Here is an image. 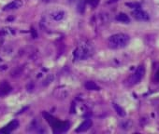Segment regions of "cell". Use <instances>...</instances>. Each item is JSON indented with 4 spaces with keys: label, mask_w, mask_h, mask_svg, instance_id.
<instances>
[{
    "label": "cell",
    "mask_w": 159,
    "mask_h": 134,
    "mask_svg": "<svg viewBox=\"0 0 159 134\" xmlns=\"http://www.w3.org/2000/svg\"><path fill=\"white\" fill-rule=\"evenodd\" d=\"M144 74H145V69L142 65L139 66L138 68L136 69V71L134 72V74L129 77L128 79V84L130 86H133V85H136L138 84L141 79L142 77H144Z\"/></svg>",
    "instance_id": "3"
},
{
    "label": "cell",
    "mask_w": 159,
    "mask_h": 134,
    "mask_svg": "<svg viewBox=\"0 0 159 134\" xmlns=\"http://www.w3.org/2000/svg\"><path fill=\"white\" fill-rule=\"evenodd\" d=\"M92 120L91 119H86V120H84L81 125H80L79 127H78V128L76 129V132H84V131H86V130H88L91 127H92Z\"/></svg>",
    "instance_id": "7"
},
{
    "label": "cell",
    "mask_w": 159,
    "mask_h": 134,
    "mask_svg": "<svg viewBox=\"0 0 159 134\" xmlns=\"http://www.w3.org/2000/svg\"><path fill=\"white\" fill-rule=\"evenodd\" d=\"M78 10H79V11L81 12V13L84 12V0H81V1L79 2V4H78Z\"/></svg>",
    "instance_id": "13"
},
{
    "label": "cell",
    "mask_w": 159,
    "mask_h": 134,
    "mask_svg": "<svg viewBox=\"0 0 159 134\" xmlns=\"http://www.w3.org/2000/svg\"><path fill=\"white\" fill-rule=\"evenodd\" d=\"M116 20L120 23H128L130 22V19L129 17L125 14V13H119L117 16H116Z\"/></svg>",
    "instance_id": "10"
},
{
    "label": "cell",
    "mask_w": 159,
    "mask_h": 134,
    "mask_svg": "<svg viewBox=\"0 0 159 134\" xmlns=\"http://www.w3.org/2000/svg\"><path fill=\"white\" fill-rule=\"evenodd\" d=\"M52 19H53L54 21L59 22V21H61V20L64 19V17H65V12H64L63 10L55 11V12H53V13L52 14Z\"/></svg>",
    "instance_id": "9"
},
{
    "label": "cell",
    "mask_w": 159,
    "mask_h": 134,
    "mask_svg": "<svg viewBox=\"0 0 159 134\" xmlns=\"http://www.w3.org/2000/svg\"><path fill=\"white\" fill-rule=\"evenodd\" d=\"M18 126H19V122L17 120H13L9 125H7L4 128L0 129V133H11L12 130L17 128Z\"/></svg>",
    "instance_id": "6"
},
{
    "label": "cell",
    "mask_w": 159,
    "mask_h": 134,
    "mask_svg": "<svg viewBox=\"0 0 159 134\" xmlns=\"http://www.w3.org/2000/svg\"><path fill=\"white\" fill-rule=\"evenodd\" d=\"M116 1H118V0H111L110 3H113V2H116Z\"/></svg>",
    "instance_id": "16"
},
{
    "label": "cell",
    "mask_w": 159,
    "mask_h": 134,
    "mask_svg": "<svg viewBox=\"0 0 159 134\" xmlns=\"http://www.w3.org/2000/svg\"><path fill=\"white\" fill-rule=\"evenodd\" d=\"M132 16L137 20V21H139V22H146L149 20V15L144 11L142 10L141 9L138 8V9H135L133 11H132Z\"/></svg>",
    "instance_id": "4"
},
{
    "label": "cell",
    "mask_w": 159,
    "mask_h": 134,
    "mask_svg": "<svg viewBox=\"0 0 159 134\" xmlns=\"http://www.w3.org/2000/svg\"><path fill=\"white\" fill-rule=\"evenodd\" d=\"M85 89L88 90H99V87L93 81H87L85 83Z\"/></svg>",
    "instance_id": "11"
},
{
    "label": "cell",
    "mask_w": 159,
    "mask_h": 134,
    "mask_svg": "<svg viewBox=\"0 0 159 134\" xmlns=\"http://www.w3.org/2000/svg\"><path fill=\"white\" fill-rule=\"evenodd\" d=\"M70 2H74V1H76V0H69Z\"/></svg>",
    "instance_id": "17"
},
{
    "label": "cell",
    "mask_w": 159,
    "mask_h": 134,
    "mask_svg": "<svg viewBox=\"0 0 159 134\" xmlns=\"http://www.w3.org/2000/svg\"><path fill=\"white\" fill-rule=\"evenodd\" d=\"M23 6V1L22 0H13L12 2L7 4L4 8L3 10L8 11V10H17Z\"/></svg>",
    "instance_id": "5"
},
{
    "label": "cell",
    "mask_w": 159,
    "mask_h": 134,
    "mask_svg": "<svg viewBox=\"0 0 159 134\" xmlns=\"http://www.w3.org/2000/svg\"><path fill=\"white\" fill-rule=\"evenodd\" d=\"M87 2H88L91 6H93V7H97V6H98V4L99 3V0H87Z\"/></svg>",
    "instance_id": "14"
},
{
    "label": "cell",
    "mask_w": 159,
    "mask_h": 134,
    "mask_svg": "<svg viewBox=\"0 0 159 134\" xmlns=\"http://www.w3.org/2000/svg\"><path fill=\"white\" fill-rule=\"evenodd\" d=\"M154 79H155V81L159 82V68H158V70H157V71H156V73H155Z\"/></svg>",
    "instance_id": "15"
},
{
    "label": "cell",
    "mask_w": 159,
    "mask_h": 134,
    "mask_svg": "<svg viewBox=\"0 0 159 134\" xmlns=\"http://www.w3.org/2000/svg\"><path fill=\"white\" fill-rule=\"evenodd\" d=\"M129 42V36L125 34H115L109 38V47L111 48H125Z\"/></svg>",
    "instance_id": "1"
},
{
    "label": "cell",
    "mask_w": 159,
    "mask_h": 134,
    "mask_svg": "<svg viewBox=\"0 0 159 134\" xmlns=\"http://www.w3.org/2000/svg\"><path fill=\"white\" fill-rule=\"evenodd\" d=\"M113 106H114V109L116 110V112H117V114L119 115H122V116H124L125 115V111L123 110V108H121L119 105H117V104H113Z\"/></svg>",
    "instance_id": "12"
},
{
    "label": "cell",
    "mask_w": 159,
    "mask_h": 134,
    "mask_svg": "<svg viewBox=\"0 0 159 134\" xmlns=\"http://www.w3.org/2000/svg\"><path fill=\"white\" fill-rule=\"evenodd\" d=\"M91 55V47L88 45H82L78 47L74 51V58L78 61L87 59Z\"/></svg>",
    "instance_id": "2"
},
{
    "label": "cell",
    "mask_w": 159,
    "mask_h": 134,
    "mask_svg": "<svg viewBox=\"0 0 159 134\" xmlns=\"http://www.w3.org/2000/svg\"><path fill=\"white\" fill-rule=\"evenodd\" d=\"M11 91V87L10 86V84H8L6 81H4L3 83H1L0 85V96H5L7 94H9Z\"/></svg>",
    "instance_id": "8"
}]
</instances>
